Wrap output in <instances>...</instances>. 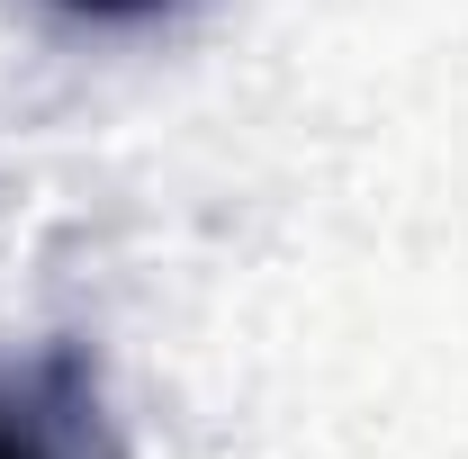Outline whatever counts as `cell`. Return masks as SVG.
I'll return each instance as SVG.
<instances>
[{"mask_svg": "<svg viewBox=\"0 0 468 459\" xmlns=\"http://www.w3.org/2000/svg\"><path fill=\"white\" fill-rule=\"evenodd\" d=\"M81 379L72 360H46L27 388H0V459H81Z\"/></svg>", "mask_w": 468, "mask_h": 459, "instance_id": "obj_1", "label": "cell"}, {"mask_svg": "<svg viewBox=\"0 0 468 459\" xmlns=\"http://www.w3.org/2000/svg\"><path fill=\"white\" fill-rule=\"evenodd\" d=\"M72 18H100V27H126V18H154V9H172V0H55Z\"/></svg>", "mask_w": 468, "mask_h": 459, "instance_id": "obj_2", "label": "cell"}]
</instances>
